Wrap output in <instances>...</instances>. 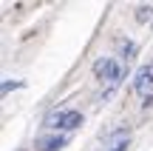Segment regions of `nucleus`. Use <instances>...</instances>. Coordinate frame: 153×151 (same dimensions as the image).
Returning a JSON list of instances; mask_svg holds the SVG:
<instances>
[{"label": "nucleus", "instance_id": "obj_1", "mask_svg": "<svg viewBox=\"0 0 153 151\" xmlns=\"http://www.w3.org/2000/svg\"><path fill=\"white\" fill-rule=\"evenodd\" d=\"M94 77L99 83H108V89H116L125 77V66H122L119 57H99L94 63Z\"/></svg>", "mask_w": 153, "mask_h": 151}, {"label": "nucleus", "instance_id": "obj_2", "mask_svg": "<svg viewBox=\"0 0 153 151\" xmlns=\"http://www.w3.org/2000/svg\"><path fill=\"white\" fill-rule=\"evenodd\" d=\"M82 125V114L79 111H54L45 120V128H51L54 134H68V131Z\"/></svg>", "mask_w": 153, "mask_h": 151}, {"label": "nucleus", "instance_id": "obj_3", "mask_svg": "<svg viewBox=\"0 0 153 151\" xmlns=\"http://www.w3.org/2000/svg\"><path fill=\"white\" fill-rule=\"evenodd\" d=\"M65 143H68V134H43V137H37V151H60V148H65Z\"/></svg>", "mask_w": 153, "mask_h": 151}, {"label": "nucleus", "instance_id": "obj_4", "mask_svg": "<svg viewBox=\"0 0 153 151\" xmlns=\"http://www.w3.org/2000/svg\"><path fill=\"white\" fill-rule=\"evenodd\" d=\"M150 83H153V66L148 63V66H142V68L136 71V77H133V91L142 94V91L150 89Z\"/></svg>", "mask_w": 153, "mask_h": 151}, {"label": "nucleus", "instance_id": "obj_5", "mask_svg": "<svg viewBox=\"0 0 153 151\" xmlns=\"http://www.w3.org/2000/svg\"><path fill=\"white\" fill-rule=\"evenodd\" d=\"M128 143H131V137L122 131V134H116L114 140L108 143V148H105V151H128Z\"/></svg>", "mask_w": 153, "mask_h": 151}, {"label": "nucleus", "instance_id": "obj_6", "mask_svg": "<svg viewBox=\"0 0 153 151\" xmlns=\"http://www.w3.org/2000/svg\"><path fill=\"white\" fill-rule=\"evenodd\" d=\"M133 57H136V43L133 40L122 43V60H133Z\"/></svg>", "mask_w": 153, "mask_h": 151}, {"label": "nucleus", "instance_id": "obj_7", "mask_svg": "<svg viewBox=\"0 0 153 151\" xmlns=\"http://www.w3.org/2000/svg\"><path fill=\"white\" fill-rule=\"evenodd\" d=\"M136 17H139V20H153V9H148V6H139V9H136Z\"/></svg>", "mask_w": 153, "mask_h": 151}, {"label": "nucleus", "instance_id": "obj_8", "mask_svg": "<svg viewBox=\"0 0 153 151\" xmlns=\"http://www.w3.org/2000/svg\"><path fill=\"white\" fill-rule=\"evenodd\" d=\"M11 89H23V80H14V83H11V80H6V83H3V91L9 94Z\"/></svg>", "mask_w": 153, "mask_h": 151}]
</instances>
